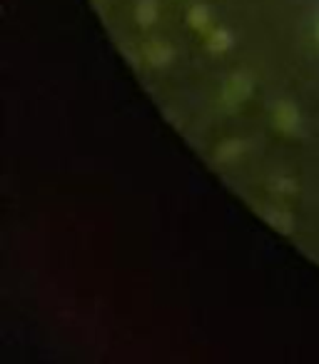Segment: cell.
Masks as SVG:
<instances>
[{
	"label": "cell",
	"mask_w": 319,
	"mask_h": 364,
	"mask_svg": "<svg viewBox=\"0 0 319 364\" xmlns=\"http://www.w3.org/2000/svg\"><path fill=\"white\" fill-rule=\"evenodd\" d=\"M272 120H274V127H277V130L287 132V135H294V132L299 130V120H302V117H299L297 107H294L292 102L282 100L274 105Z\"/></svg>",
	"instance_id": "6da1fadb"
},
{
	"label": "cell",
	"mask_w": 319,
	"mask_h": 364,
	"mask_svg": "<svg viewBox=\"0 0 319 364\" xmlns=\"http://www.w3.org/2000/svg\"><path fill=\"white\" fill-rule=\"evenodd\" d=\"M188 23H190V28H195V31H207V26H210L207 6H202V3H195V6L188 11Z\"/></svg>",
	"instance_id": "8992f818"
},
{
	"label": "cell",
	"mask_w": 319,
	"mask_h": 364,
	"mask_svg": "<svg viewBox=\"0 0 319 364\" xmlns=\"http://www.w3.org/2000/svg\"><path fill=\"white\" fill-rule=\"evenodd\" d=\"M242 150H244L242 140H227V142H222V145L217 147V160L220 162H229V160H234L237 155H242Z\"/></svg>",
	"instance_id": "52a82bcc"
},
{
	"label": "cell",
	"mask_w": 319,
	"mask_h": 364,
	"mask_svg": "<svg viewBox=\"0 0 319 364\" xmlns=\"http://www.w3.org/2000/svg\"><path fill=\"white\" fill-rule=\"evenodd\" d=\"M249 90H252V85H249V80L244 75H232L227 80V85H225L222 90V100L227 102L229 107H237L242 105L244 100H247Z\"/></svg>",
	"instance_id": "7a4b0ae2"
},
{
	"label": "cell",
	"mask_w": 319,
	"mask_h": 364,
	"mask_svg": "<svg viewBox=\"0 0 319 364\" xmlns=\"http://www.w3.org/2000/svg\"><path fill=\"white\" fill-rule=\"evenodd\" d=\"M272 190H277V193H294L297 188L292 185V180H274Z\"/></svg>",
	"instance_id": "9c48e42d"
},
{
	"label": "cell",
	"mask_w": 319,
	"mask_h": 364,
	"mask_svg": "<svg viewBox=\"0 0 319 364\" xmlns=\"http://www.w3.org/2000/svg\"><path fill=\"white\" fill-rule=\"evenodd\" d=\"M317 41H319V23H317Z\"/></svg>",
	"instance_id": "30bf717a"
},
{
	"label": "cell",
	"mask_w": 319,
	"mask_h": 364,
	"mask_svg": "<svg viewBox=\"0 0 319 364\" xmlns=\"http://www.w3.org/2000/svg\"><path fill=\"white\" fill-rule=\"evenodd\" d=\"M267 220L272 223V228L282 230V232H289L292 230V218L287 213H267Z\"/></svg>",
	"instance_id": "ba28073f"
},
{
	"label": "cell",
	"mask_w": 319,
	"mask_h": 364,
	"mask_svg": "<svg viewBox=\"0 0 319 364\" xmlns=\"http://www.w3.org/2000/svg\"><path fill=\"white\" fill-rule=\"evenodd\" d=\"M232 43H234V38L227 28H215V31L207 36L210 53H227L229 48H232Z\"/></svg>",
	"instance_id": "277c9868"
},
{
	"label": "cell",
	"mask_w": 319,
	"mask_h": 364,
	"mask_svg": "<svg viewBox=\"0 0 319 364\" xmlns=\"http://www.w3.org/2000/svg\"><path fill=\"white\" fill-rule=\"evenodd\" d=\"M135 18L140 26H152L157 21V3L155 0H137Z\"/></svg>",
	"instance_id": "5b68a950"
},
{
	"label": "cell",
	"mask_w": 319,
	"mask_h": 364,
	"mask_svg": "<svg viewBox=\"0 0 319 364\" xmlns=\"http://www.w3.org/2000/svg\"><path fill=\"white\" fill-rule=\"evenodd\" d=\"M142 55H145V60L150 63V65L155 68H165L170 65V63L175 60V50L170 43H163V41H152L145 46V50H142Z\"/></svg>",
	"instance_id": "3957f363"
}]
</instances>
